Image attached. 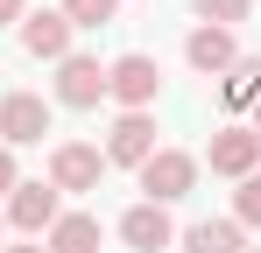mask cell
Listing matches in <instances>:
<instances>
[{"mask_svg":"<svg viewBox=\"0 0 261 253\" xmlns=\"http://www.w3.org/2000/svg\"><path fill=\"white\" fill-rule=\"evenodd\" d=\"M113 14H120V0H64V21L71 28H106Z\"/></svg>","mask_w":261,"mask_h":253,"instance_id":"15","label":"cell"},{"mask_svg":"<svg viewBox=\"0 0 261 253\" xmlns=\"http://www.w3.org/2000/svg\"><path fill=\"white\" fill-rule=\"evenodd\" d=\"M184 56H191V71H205V78H226L233 64H240V42H233V28H191L184 36Z\"/></svg>","mask_w":261,"mask_h":253,"instance_id":"9","label":"cell"},{"mask_svg":"<svg viewBox=\"0 0 261 253\" xmlns=\"http://www.w3.org/2000/svg\"><path fill=\"white\" fill-rule=\"evenodd\" d=\"M120 239H127V253H163L176 239V225L163 204H127L120 211Z\"/></svg>","mask_w":261,"mask_h":253,"instance_id":"11","label":"cell"},{"mask_svg":"<svg viewBox=\"0 0 261 253\" xmlns=\"http://www.w3.org/2000/svg\"><path fill=\"white\" fill-rule=\"evenodd\" d=\"M155 91H163L155 56L127 49V56H113V64H106V99H120V113H148V106H155Z\"/></svg>","mask_w":261,"mask_h":253,"instance_id":"2","label":"cell"},{"mask_svg":"<svg viewBox=\"0 0 261 253\" xmlns=\"http://www.w3.org/2000/svg\"><path fill=\"white\" fill-rule=\"evenodd\" d=\"M247 253H261V246H247Z\"/></svg>","mask_w":261,"mask_h":253,"instance_id":"23","label":"cell"},{"mask_svg":"<svg viewBox=\"0 0 261 253\" xmlns=\"http://www.w3.org/2000/svg\"><path fill=\"white\" fill-rule=\"evenodd\" d=\"M233 225H261V169L240 176V190H233Z\"/></svg>","mask_w":261,"mask_h":253,"instance_id":"17","label":"cell"},{"mask_svg":"<svg viewBox=\"0 0 261 253\" xmlns=\"http://www.w3.org/2000/svg\"><path fill=\"white\" fill-rule=\"evenodd\" d=\"M191 7H198V21H205V28H233V21H247V7H254V0H191Z\"/></svg>","mask_w":261,"mask_h":253,"instance_id":"16","label":"cell"},{"mask_svg":"<svg viewBox=\"0 0 261 253\" xmlns=\"http://www.w3.org/2000/svg\"><path fill=\"white\" fill-rule=\"evenodd\" d=\"M57 218H64V204H57V190H49V183H14V197H7V225H14V232L43 239Z\"/></svg>","mask_w":261,"mask_h":253,"instance_id":"6","label":"cell"},{"mask_svg":"<svg viewBox=\"0 0 261 253\" xmlns=\"http://www.w3.org/2000/svg\"><path fill=\"white\" fill-rule=\"evenodd\" d=\"M205 162H212V176H254L261 169V141H254V126H219L212 134V148H205Z\"/></svg>","mask_w":261,"mask_h":253,"instance_id":"7","label":"cell"},{"mask_svg":"<svg viewBox=\"0 0 261 253\" xmlns=\"http://www.w3.org/2000/svg\"><path fill=\"white\" fill-rule=\"evenodd\" d=\"M184 253H247V239L233 218H198V225H184Z\"/></svg>","mask_w":261,"mask_h":253,"instance_id":"14","label":"cell"},{"mask_svg":"<svg viewBox=\"0 0 261 253\" xmlns=\"http://www.w3.org/2000/svg\"><path fill=\"white\" fill-rule=\"evenodd\" d=\"M0 253H43V246H0Z\"/></svg>","mask_w":261,"mask_h":253,"instance_id":"20","label":"cell"},{"mask_svg":"<svg viewBox=\"0 0 261 253\" xmlns=\"http://www.w3.org/2000/svg\"><path fill=\"white\" fill-rule=\"evenodd\" d=\"M49 134V106L36 91H7L0 99V148H29V141H43Z\"/></svg>","mask_w":261,"mask_h":253,"instance_id":"4","label":"cell"},{"mask_svg":"<svg viewBox=\"0 0 261 253\" xmlns=\"http://www.w3.org/2000/svg\"><path fill=\"white\" fill-rule=\"evenodd\" d=\"M29 14V0H0V21H21Z\"/></svg>","mask_w":261,"mask_h":253,"instance_id":"19","label":"cell"},{"mask_svg":"<svg viewBox=\"0 0 261 253\" xmlns=\"http://www.w3.org/2000/svg\"><path fill=\"white\" fill-rule=\"evenodd\" d=\"M14 183H21V169H14V148H0V197H14Z\"/></svg>","mask_w":261,"mask_h":253,"instance_id":"18","label":"cell"},{"mask_svg":"<svg viewBox=\"0 0 261 253\" xmlns=\"http://www.w3.org/2000/svg\"><path fill=\"white\" fill-rule=\"evenodd\" d=\"M148 155H155V120H148V113H120V120H113V134H106V162L141 169Z\"/></svg>","mask_w":261,"mask_h":253,"instance_id":"10","label":"cell"},{"mask_svg":"<svg viewBox=\"0 0 261 253\" xmlns=\"http://www.w3.org/2000/svg\"><path fill=\"white\" fill-rule=\"evenodd\" d=\"M99 176H106V155L92 148V141H57L49 148V190L64 197H85V190H99Z\"/></svg>","mask_w":261,"mask_h":253,"instance_id":"3","label":"cell"},{"mask_svg":"<svg viewBox=\"0 0 261 253\" xmlns=\"http://www.w3.org/2000/svg\"><path fill=\"white\" fill-rule=\"evenodd\" d=\"M254 141H261V106H254Z\"/></svg>","mask_w":261,"mask_h":253,"instance_id":"21","label":"cell"},{"mask_svg":"<svg viewBox=\"0 0 261 253\" xmlns=\"http://www.w3.org/2000/svg\"><path fill=\"white\" fill-rule=\"evenodd\" d=\"M99 99H106V64L71 49V56L57 64V106H78V113H85V106H99Z\"/></svg>","mask_w":261,"mask_h":253,"instance_id":"5","label":"cell"},{"mask_svg":"<svg viewBox=\"0 0 261 253\" xmlns=\"http://www.w3.org/2000/svg\"><path fill=\"white\" fill-rule=\"evenodd\" d=\"M134 176H141V204H163V211H170L176 197L198 190V155H184V148H155Z\"/></svg>","mask_w":261,"mask_h":253,"instance_id":"1","label":"cell"},{"mask_svg":"<svg viewBox=\"0 0 261 253\" xmlns=\"http://www.w3.org/2000/svg\"><path fill=\"white\" fill-rule=\"evenodd\" d=\"M43 253H99V218L92 211H64L43 232Z\"/></svg>","mask_w":261,"mask_h":253,"instance_id":"12","label":"cell"},{"mask_svg":"<svg viewBox=\"0 0 261 253\" xmlns=\"http://www.w3.org/2000/svg\"><path fill=\"white\" fill-rule=\"evenodd\" d=\"M219 99H226V113H254L261 106V56H240V64L219 78Z\"/></svg>","mask_w":261,"mask_h":253,"instance_id":"13","label":"cell"},{"mask_svg":"<svg viewBox=\"0 0 261 253\" xmlns=\"http://www.w3.org/2000/svg\"><path fill=\"white\" fill-rule=\"evenodd\" d=\"M71 21H64V7H43V14H21V49L29 56H43V64H64L71 56Z\"/></svg>","mask_w":261,"mask_h":253,"instance_id":"8","label":"cell"},{"mask_svg":"<svg viewBox=\"0 0 261 253\" xmlns=\"http://www.w3.org/2000/svg\"><path fill=\"white\" fill-rule=\"evenodd\" d=\"M0 239H7V218H0Z\"/></svg>","mask_w":261,"mask_h":253,"instance_id":"22","label":"cell"}]
</instances>
